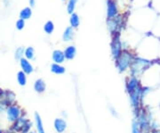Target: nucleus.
I'll use <instances>...</instances> for the list:
<instances>
[{
    "label": "nucleus",
    "mask_w": 160,
    "mask_h": 133,
    "mask_svg": "<svg viewBox=\"0 0 160 133\" xmlns=\"http://www.w3.org/2000/svg\"><path fill=\"white\" fill-rule=\"evenodd\" d=\"M133 56L131 53L127 50H123L120 56L116 60V67L119 72H123L131 66L133 61Z\"/></svg>",
    "instance_id": "f257e3e1"
},
{
    "label": "nucleus",
    "mask_w": 160,
    "mask_h": 133,
    "mask_svg": "<svg viewBox=\"0 0 160 133\" xmlns=\"http://www.w3.org/2000/svg\"><path fill=\"white\" fill-rule=\"evenodd\" d=\"M73 37H74V30H73V28H71V27L66 28V29L64 30L62 35L63 40L65 41V42H69V41L72 40Z\"/></svg>",
    "instance_id": "a211bd4d"
},
{
    "label": "nucleus",
    "mask_w": 160,
    "mask_h": 133,
    "mask_svg": "<svg viewBox=\"0 0 160 133\" xmlns=\"http://www.w3.org/2000/svg\"><path fill=\"white\" fill-rule=\"evenodd\" d=\"M77 2H78V0H69L68 6H67V11L69 14H72L74 13Z\"/></svg>",
    "instance_id": "b1692460"
},
{
    "label": "nucleus",
    "mask_w": 160,
    "mask_h": 133,
    "mask_svg": "<svg viewBox=\"0 0 160 133\" xmlns=\"http://www.w3.org/2000/svg\"><path fill=\"white\" fill-rule=\"evenodd\" d=\"M114 34L113 40L111 42V55H112V57L114 58L115 60H117L123 51V47L120 41V36L118 32H116Z\"/></svg>",
    "instance_id": "423d86ee"
},
{
    "label": "nucleus",
    "mask_w": 160,
    "mask_h": 133,
    "mask_svg": "<svg viewBox=\"0 0 160 133\" xmlns=\"http://www.w3.org/2000/svg\"><path fill=\"white\" fill-rule=\"evenodd\" d=\"M19 63H20V66H21L22 71L24 73H26L27 75L28 74H31L34 72V67L31 64L30 61H29L28 59H26L25 57L22 58L19 61Z\"/></svg>",
    "instance_id": "0eeeda50"
},
{
    "label": "nucleus",
    "mask_w": 160,
    "mask_h": 133,
    "mask_svg": "<svg viewBox=\"0 0 160 133\" xmlns=\"http://www.w3.org/2000/svg\"><path fill=\"white\" fill-rule=\"evenodd\" d=\"M69 23H70V27L71 28H78L79 26L80 20L78 15L76 13H73L70 16V19H69Z\"/></svg>",
    "instance_id": "aec40b11"
},
{
    "label": "nucleus",
    "mask_w": 160,
    "mask_h": 133,
    "mask_svg": "<svg viewBox=\"0 0 160 133\" xmlns=\"http://www.w3.org/2000/svg\"><path fill=\"white\" fill-rule=\"evenodd\" d=\"M35 117V126H36V130L37 133H46L45 131V129L43 126V122H42V119L40 115L38 113H35L34 114Z\"/></svg>",
    "instance_id": "4468645a"
},
{
    "label": "nucleus",
    "mask_w": 160,
    "mask_h": 133,
    "mask_svg": "<svg viewBox=\"0 0 160 133\" xmlns=\"http://www.w3.org/2000/svg\"><path fill=\"white\" fill-rule=\"evenodd\" d=\"M140 86H141V83L136 77L131 76L128 79V81H126V90L128 93H131L132 91H133L134 89H136Z\"/></svg>",
    "instance_id": "1a4fd4ad"
},
{
    "label": "nucleus",
    "mask_w": 160,
    "mask_h": 133,
    "mask_svg": "<svg viewBox=\"0 0 160 133\" xmlns=\"http://www.w3.org/2000/svg\"><path fill=\"white\" fill-rule=\"evenodd\" d=\"M24 52H25L24 46H18L14 51V59L16 61H20L22 58L24 57Z\"/></svg>",
    "instance_id": "4be33fe9"
},
{
    "label": "nucleus",
    "mask_w": 160,
    "mask_h": 133,
    "mask_svg": "<svg viewBox=\"0 0 160 133\" xmlns=\"http://www.w3.org/2000/svg\"><path fill=\"white\" fill-rule=\"evenodd\" d=\"M32 16V10L30 7H25L20 12V19H22L24 21L29 20Z\"/></svg>",
    "instance_id": "6ab92c4d"
},
{
    "label": "nucleus",
    "mask_w": 160,
    "mask_h": 133,
    "mask_svg": "<svg viewBox=\"0 0 160 133\" xmlns=\"http://www.w3.org/2000/svg\"><path fill=\"white\" fill-rule=\"evenodd\" d=\"M52 61L54 64H62L64 63L65 61V56H64V52L62 51V50H54L52 52Z\"/></svg>",
    "instance_id": "9b49d317"
},
{
    "label": "nucleus",
    "mask_w": 160,
    "mask_h": 133,
    "mask_svg": "<svg viewBox=\"0 0 160 133\" xmlns=\"http://www.w3.org/2000/svg\"><path fill=\"white\" fill-rule=\"evenodd\" d=\"M6 106L4 105V104H2V103H0V116L2 115L4 113H6Z\"/></svg>",
    "instance_id": "bb28decb"
},
{
    "label": "nucleus",
    "mask_w": 160,
    "mask_h": 133,
    "mask_svg": "<svg viewBox=\"0 0 160 133\" xmlns=\"http://www.w3.org/2000/svg\"><path fill=\"white\" fill-rule=\"evenodd\" d=\"M150 65V62L148 60H145L142 58H135L133 59L130 70H131V76L132 77H136L141 75L144 72V70H146Z\"/></svg>",
    "instance_id": "f03ea898"
},
{
    "label": "nucleus",
    "mask_w": 160,
    "mask_h": 133,
    "mask_svg": "<svg viewBox=\"0 0 160 133\" xmlns=\"http://www.w3.org/2000/svg\"><path fill=\"white\" fill-rule=\"evenodd\" d=\"M35 5H36V0H29L30 7H35Z\"/></svg>",
    "instance_id": "cd10ccee"
},
{
    "label": "nucleus",
    "mask_w": 160,
    "mask_h": 133,
    "mask_svg": "<svg viewBox=\"0 0 160 133\" xmlns=\"http://www.w3.org/2000/svg\"><path fill=\"white\" fill-rule=\"evenodd\" d=\"M16 79H17L18 84L21 86V87H25L27 85V74L24 73L22 71H20L18 72L17 74H16Z\"/></svg>",
    "instance_id": "dca6fc26"
},
{
    "label": "nucleus",
    "mask_w": 160,
    "mask_h": 133,
    "mask_svg": "<svg viewBox=\"0 0 160 133\" xmlns=\"http://www.w3.org/2000/svg\"><path fill=\"white\" fill-rule=\"evenodd\" d=\"M63 52H64L65 58L67 60H72V59H74L77 55V49H76L75 46H69L65 48V50Z\"/></svg>",
    "instance_id": "2eb2a0df"
},
{
    "label": "nucleus",
    "mask_w": 160,
    "mask_h": 133,
    "mask_svg": "<svg viewBox=\"0 0 160 133\" xmlns=\"http://www.w3.org/2000/svg\"><path fill=\"white\" fill-rule=\"evenodd\" d=\"M24 57L28 59L29 61H32L35 59V50L32 46H28L27 48H25V52H24Z\"/></svg>",
    "instance_id": "412c9836"
},
{
    "label": "nucleus",
    "mask_w": 160,
    "mask_h": 133,
    "mask_svg": "<svg viewBox=\"0 0 160 133\" xmlns=\"http://www.w3.org/2000/svg\"><path fill=\"white\" fill-rule=\"evenodd\" d=\"M132 133H142L141 130H140L139 123L136 120H134L132 123Z\"/></svg>",
    "instance_id": "393cba45"
},
{
    "label": "nucleus",
    "mask_w": 160,
    "mask_h": 133,
    "mask_svg": "<svg viewBox=\"0 0 160 133\" xmlns=\"http://www.w3.org/2000/svg\"><path fill=\"white\" fill-rule=\"evenodd\" d=\"M33 88H34V90L36 92L38 93V94H42V93L46 91V85L45 81H43L42 79H38V80L35 81Z\"/></svg>",
    "instance_id": "ddd939ff"
},
{
    "label": "nucleus",
    "mask_w": 160,
    "mask_h": 133,
    "mask_svg": "<svg viewBox=\"0 0 160 133\" xmlns=\"http://www.w3.org/2000/svg\"><path fill=\"white\" fill-rule=\"evenodd\" d=\"M51 72L52 73H54V74L61 75V74L65 73L66 69H65V67H63L62 65L53 63V64H51Z\"/></svg>",
    "instance_id": "f3484780"
},
{
    "label": "nucleus",
    "mask_w": 160,
    "mask_h": 133,
    "mask_svg": "<svg viewBox=\"0 0 160 133\" xmlns=\"http://www.w3.org/2000/svg\"><path fill=\"white\" fill-rule=\"evenodd\" d=\"M53 127L57 133H63L67 129V122L62 118H57L54 120Z\"/></svg>",
    "instance_id": "9d476101"
},
{
    "label": "nucleus",
    "mask_w": 160,
    "mask_h": 133,
    "mask_svg": "<svg viewBox=\"0 0 160 133\" xmlns=\"http://www.w3.org/2000/svg\"><path fill=\"white\" fill-rule=\"evenodd\" d=\"M44 30H45L46 34H52L53 32V30H54V24H53V23L52 21L46 22L45 23V25H44Z\"/></svg>",
    "instance_id": "5701e85b"
},
{
    "label": "nucleus",
    "mask_w": 160,
    "mask_h": 133,
    "mask_svg": "<svg viewBox=\"0 0 160 133\" xmlns=\"http://www.w3.org/2000/svg\"><path fill=\"white\" fill-rule=\"evenodd\" d=\"M118 13V8L114 0H108L107 1V16L108 19L114 18Z\"/></svg>",
    "instance_id": "6e6552de"
},
{
    "label": "nucleus",
    "mask_w": 160,
    "mask_h": 133,
    "mask_svg": "<svg viewBox=\"0 0 160 133\" xmlns=\"http://www.w3.org/2000/svg\"><path fill=\"white\" fill-rule=\"evenodd\" d=\"M120 23V20L118 17L111 18V19H108V29L111 33H116V30L118 28V25Z\"/></svg>",
    "instance_id": "f8f14e48"
},
{
    "label": "nucleus",
    "mask_w": 160,
    "mask_h": 133,
    "mask_svg": "<svg viewBox=\"0 0 160 133\" xmlns=\"http://www.w3.org/2000/svg\"><path fill=\"white\" fill-rule=\"evenodd\" d=\"M5 114H6L7 122L11 123V124L16 122L19 118H21L23 115L22 109L16 103L7 106L6 108V113Z\"/></svg>",
    "instance_id": "7ed1b4c3"
},
{
    "label": "nucleus",
    "mask_w": 160,
    "mask_h": 133,
    "mask_svg": "<svg viewBox=\"0 0 160 133\" xmlns=\"http://www.w3.org/2000/svg\"><path fill=\"white\" fill-rule=\"evenodd\" d=\"M142 87L141 85L136 89H134L133 91L129 93V98H130V103H131L132 107L137 113L140 111V104H141V102L142 100Z\"/></svg>",
    "instance_id": "39448f33"
},
{
    "label": "nucleus",
    "mask_w": 160,
    "mask_h": 133,
    "mask_svg": "<svg viewBox=\"0 0 160 133\" xmlns=\"http://www.w3.org/2000/svg\"><path fill=\"white\" fill-rule=\"evenodd\" d=\"M15 27L18 30H22L25 27V21L22 19H18L17 22L15 23Z\"/></svg>",
    "instance_id": "a878e982"
},
{
    "label": "nucleus",
    "mask_w": 160,
    "mask_h": 133,
    "mask_svg": "<svg viewBox=\"0 0 160 133\" xmlns=\"http://www.w3.org/2000/svg\"><path fill=\"white\" fill-rule=\"evenodd\" d=\"M29 133H37V132H36V131H29Z\"/></svg>",
    "instance_id": "c85d7f7f"
},
{
    "label": "nucleus",
    "mask_w": 160,
    "mask_h": 133,
    "mask_svg": "<svg viewBox=\"0 0 160 133\" xmlns=\"http://www.w3.org/2000/svg\"><path fill=\"white\" fill-rule=\"evenodd\" d=\"M137 119L136 121L139 123L140 126V130L142 133H149L150 129V118L149 116L144 112V111H139L137 113Z\"/></svg>",
    "instance_id": "20e7f679"
}]
</instances>
